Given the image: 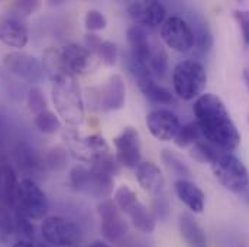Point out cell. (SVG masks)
Here are the masks:
<instances>
[{
  "mask_svg": "<svg viewBox=\"0 0 249 247\" xmlns=\"http://www.w3.org/2000/svg\"><path fill=\"white\" fill-rule=\"evenodd\" d=\"M196 123L203 137L216 148L232 152L241 143V134L223 101L214 94H201L193 106Z\"/></svg>",
  "mask_w": 249,
  "mask_h": 247,
  "instance_id": "6da1fadb",
  "label": "cell"
},
{
  "mask_svg": "<svg viewBox=\"0 0 249 247\" xmlns=\"http://www.w3.org/2000/svg\"><path fill=\"white\" fill-rule=\"evenodd\" d=\"M53 101L58 116L70 126L84 122V103L75 75L68 74L53 81Z\"/></svg>",
  "mask_w": 249,
  "mask_h": 247,
  "instance_id": "7a4b0ae2",
  "label": "cell"
},
{
  "mask_svg": "<svg viewBox=\"0 0 249 247\" xmlns=\"http://www.w3.org/2000/svg\"><path fill=\"white\" fill-rule=\"evenodd\" d=\"M207 74L204 65L197 60L178 62L173 71V85L176 94L183 100L198 99L206 88Z\"/></svg>",
  "mask_w": 249,
  "mask_h": 247,
  "instance_id": "3957f363",
  "label": "cell"
},
{
  "mask_svg": "<svg viewBox=\"0 0 249 247\" xmlns=\"http://www.w3.org/2000/svg\"><path fill=\"white\" fill-rule=\"evenodd\" d=\"M219 182L232 192H241L249 185V172L239 158L232 152L219 150L210 162Z\"/></svg>",
  "mask_w": 249,
  "mask_h": 247,
  "instance_id": "277c9868",
  "label": "cell"
},
{
  "mask_svg": "<svg viewBox=\"0 0 249 247\" xmlns=\"http://www.w3.org/2000/svg\"><path fill=\"white\" fill-rule=\"evenodd\" d=\"M68 184L78 192H86L96 198H109L113 191V177L94 168L77 165L68 175Z\"/></svg>",
  "mask_w": 249,
  "mask_h": 247,
  "instance_id": "5b68a950",
  "label": "cell"
},
{
  "mask_svg": "<svg viewBox=\"0 0 249 247\" xmlns=\"http://www.w3.org/2000/svg\"><path fill=\"white\" fill-rule=\"evenodd\" d=\"M15 211L20 213L31 221L44 220L50 210V202L47 194L41 189L34 180L23 178L19 181L16 191Z\"/></svg>",
  "mask_w": 249,
  "mask_h": 247,
  "instance_id": "8992f818",
  "label": "cell"
},
{
  "mask_svg": "<svg viewBox=\"0 0 249 247\" xmlns=\"http://www.w3.org/2000/svg\"><path fill=\"white\" fill-rule=\"evenodd\" d=\"M62 139L72 156L86 164L94 165L100 158L110 153L105 137L100 134L81 136L74 129H65L62 133Z\"/></svg>",
  "mask_w": 249,
  "mask_h": 247,
  "instance_id": "52a82bcc",
  "label": "cell"
},
{
  "mask_svg": "<svg viewBox=\"0 0 249 247\" xmlns=\"http://www.w3.org/2000/svg\"><path fill=\"white\" fill-rule=\"evenodd\" d=\"M113 202L116 204L119 211H122L124 214H126L130 218L135 229L139 230L141 233L149 234V233H152L155 230V218H154V215L138 199L136 194L127 185L119 186L116 189Z\"/></svg>",
  "mask_w": 249,
  "mask_h": 247,
  "instance_id": "ba28073f",
  "label": "cell"
},
{
  "mask_svg": "<svg viewBox=\"0 0 249 247\" xmlns=\"http://www.w3.org/2000/svg\"><path fill=\"white\" fill-rule=\"evenodd\" d=\"M41 236L47 245L55 247H71L81 240L80 226L67 217H45L41 226Z\"/></svg>",
  "mask_w": 249,
  "mask_h": 247,
  "instance_id": "9c48e42d",
  "label": "cell"
},
{
  "mask_svg": "<svg viewBox=\"0 0 249 247\" xmlns=\"http://www.w3.org/2000/svg\"><path fill=\"white\" fill-rule=\"evenodd\" d=\"M161 38L167 47L177 52H188L194 48V35L190 25L184 17L177 15L165 19L161 26Z\"/></svg>",
  "mask_w": 249,
  "mask_h": 247,
  "instance_id": "30bf717a",
  "label": "cell"
},
{
  "mask_svg": "<svg viewBox=\"0 0 249 247\" xmlns=\"http://www.w3.org/2000/svg\"><path fill=\"white\" fill-rule=\"evenodd\" d=\"M97 213L100 215L105 239L110 243H121L127 234V224L116 204L110 199H105L97 205Z\"/></svg>",
  "mask_w": 249,
  "mask_h": 247,
  "instance_id": "8fae6325",
  "label": "cell"
},
{
  "mask_svg": "<svg viewBox=\"0 0 249 247\" xmlns=\"http://www.w3.org/2000/svg\"><path fill=\"white\" fill-rule=\"evenodd\" d=\"M116 149V159L119 165L126 168H136L141 164V137L136 129L127 126L113 139Z\"/></svg>",
  "mask_w": 249,
  "mask_h": 247,
  "instance_id": "7c38bea8",
  "label": "cell"
},
{
  "mask_svg": "<svg viewBox=\"0 0 249 247\" xmlns=\"http://www.w3.org/2000/svg\"><path fill=\"white\" fill-rule=\"evenodd\" d=\"M4 66L19 78L26 80L28 82H39L44 78L42 62L36 60L34 55L26 52H9L4 55Z\"/></svg>",
  "mask_w": 249,
  "mask_h": 247,
  "instance_id": "4fadbf2b",
  "label": "cell"
},
{
  "mask_svg": "<svg viewBox=\"0 0 249 247\" xmlns=\"http://www.w3.org/2000/svg\"><path fill=\"white\" fill-rule=\"evenodd\" d=\"M146 126L151 134L161 142L174 140L181 127L177 115L168 109H155L149 112L146 116Z\"/></svg>",
  "mask_w": 249,
  "mask_h": 247,
  "instance_id": "5bb4252c",
  "label": "cell"
},
{
  "mask_svg": "<svg viewBox=\"0 0 249 247\" xmlns=\"http://www.w3.org/2000/svg\"><path fill=\"white\" fill-rule=\"evenodd\" d=\"M127 13L130 19L135 22V25L143 26V28H157L162 26L165 22L167 10L162 3L151 0V1H133L127 7Z\"/></svg>",
  "mask_w": 249,
  "mask_h": 247,
  "instance_id": "9a60e30c",
  "label": "cell"
},
{
  "mask_svg": "<svg viewBox=\"0 0 249 247\" xmlns=\"http://www.w3.org/2000/svg\"><path fill=\"white\" fill-rule=\"evenodd\" d=\"M62 61L67 69L72 75H84L93 72L97 66V57L91 54L86 47H80L77 44L65 45L61 49Z\"/></svg>",
  "mask_w": 249,
  "mask_h": 247,
  "instance_id": "2e32d148",
  "label": "cell"
},
{
  "mask_svg": "<svg viewBox=\"0 0 249 247\" xmlns=\"http://www.w3.org/2000/svg\"><path fill=\"white\" fill-rule=\"evenodd\" d=\"M0 41L10 48H23L29 41L28 26L19 17H4L0 22Z\"/></svg>",
  "mask_w": 249,
  "mask_h": 247,
  "instance_id": "e0dca14e",
  "label": "cell"
},
{
  "mask_svg": "<svg viewBox=\"0 0 249 247\" xmlns=\"http://www.w3.org/2000/svg\"><path fill=\"white\" fill-rule=\"evenodd\" d=\"M100 99L103 109L109 112H116L124 107L126 101V87L122 75L113 74L109 77V80L102 87Z\"/></svg>",
  "mask_w": 249,
  "mask_h": 247,
  "instance_id": "ac0fdd59",
  "label": "cell"
},
{
  "mask_svg": "<svg viewBox=\"0 0 249 247\" xmlns=\"http://www.w3.org/2000/svg\"><path fill=\"white\" fill-rule=\"evenodd\" d=\"M136 180L142 189L154 195H160L165 184L161 169L152 162H141L136 166Z\"/></svg>",
  "mask_w": 249,
  "mask_h": 247,
  "instance_id": "d6986e66",
  "label": "cell"
},
{
  "mask_svg": "<svg viewBox=\"0 0 249 247\" xmlns=\"http://www.w3.org/2000/svg\"><path fill=\"white\" fill-rule=\"evenodd\" d=\"M174 188H176L177 197L188 210L197 214L203 213L204 205H206V197H204V192L194 182L188 180H178L176 181Z\"/></svg>",
  "mask_w": 249,
  "mask_h": 247,
  "instance_id": "ffe728a7",
  "label": "cell"
},
{
  "mask_svg": "<svg viewBox=\"0 0 249 247\" xmlns=\"http://www.w3.org/2000/svg\"><path fill=\"white\" fill-rule=\"evenodd\" d=\"M180 231L190 247L207 246V237L204 230L198 226L197 220L190 213H183L180 215Z\"/></svg>",
  "mask_w": 249,
  "mask_h": 247,
  "instance_id": "44dd1931",
  "label": "cell"
},
{
  "mask_svg": "<svg viewBox=\"0 0 249 247\" xmlns=\"http://www.w3.org/2000/svg\"><path fill=\"white\" fill-rule=\"evenodd\" d=\"M191 17L190 20H187V23L190 25L191 31H193V35H194V47H197V49L203 54L209 52L212 49V45H213V38H212V33H210V29L206 23V20L197 15V13H190Z\"/></svg>",
  "mask_w": 249,
  "mask_h": 247,
  "instance_id": "7402d4cb",
  "label": "cell"
},
{
  "mask_svg": "<svg viewBox=\"0 0 249 247\" xmlns=\"http://www.w3.org/2000/svg\"><path fill=\"white\" fill-rule=\"evenodd\" d=\"M136 82H138L141 91L143 93V96L148 97L151 101L160 103V104H171V103H174V96L171 94V91L168 88H165L164 85L158 84L151 75L143 77V78L138 80Z\"/></svg>",
  "mask_w": 249,
  "mask_h": 247,
  "instance_id": "603a6c76",
  "label": "cell"
},
{
  "mask_svg": "<svg viewBox=\"0 0 249 247\" xmlns=\"http://www.w3.org/2000/svg\"><path fill=\"white\" fill-rule=\"evenodd\" d=\"M42 66H44V72L48 75L51 82L61 78L64 75L71 74L67 69L64 61H62L61 51L57 49V48H53V47H50V48H47L44 51V54H42Z\"/></svg>",
  "mask_w": 249,
  "mask_h": 247,
  "instance_id": "cb8c5ba5",
  "label": "cell"
},
{
  "mask_svg": "<svg viewBox=\"0 0 249 247\" xmlns=\"http://www.w3.org/2000/svg\"><path fill=\"white\" fill-rule=\"evenodd\" d=\"M16 215L15 210L0 202V246L7 247L16 237Z\"/></svg>",
  "mask_w": 249,
  "mask_h": 247,
  "instance_id": "d4e9b609",
  "label": "cell"
},
{
  "mask_svg": "<svg viewBox=\"0 0 249 247\" xmlns=\"http://www.w3.org/2000/svg\"><path fill=\"white\" fill-rule=\"evenodd\" d=\"M15 159L19 165V168L28 174H35L41 168V162L38 159V155L35 150L26 145V143H19L15 149Z\"/></svg>",
  "mask_w": 249,
  "mask_h": 247,
  "instance_id": "484cf974",
  "label": "cell"
},
{
  "mask_svg": "<svg viewBox=\"0 0 249 247\" xmlns=\"http://www.w3.org/2000/svg\"><path fill=\"white\" fill-rule=\"evenodd\" d=\"M149 69L152 75L164 77L168 71V57L165 49L157 41L151 42V52H149Z\"/></svg>",
  "mask_w": 249,
  "mask_h": 247,
  "instance_id": "4316f807",
  "label": "cell"
},
{
  "mask_svg": "<svg viewBox=\"0 0 249 247\" xmlns=\"http://www.w3.org/2000/svg\"><path fill=\"white\" fill-rule=\"evenodd\" d=\"M161 158H162V162L165 164V166L168 168V171L171 174H174L176 177H180V180H188L191 177V172L186 165V162L173 150L164 149Z\"/></svg>",
  "mask_w": 249,
  "mask_h": 247,
  "instance_id": "83f0119b",
  "label": "cell"
},
{
  "mask_svg": "<svg viewBox=\"0 0 249 247\" xmlns=\"http://www.w3.org/2000/svg\"><path fill=\"white\" fill-rule=\"evenodd\" d=\"M201 137H203V134L200 132V127L197 126L196 122H191V123L183 124L180 127L174 142L178 148H187V146L194 145L198 140H201Z\"/></svg>",
  "mask_w": 249,
  "mask_h": 247,
  "instance_id": "f1b7e54d",
  "label": "cell"
},
{
  "mask_svg": "<svg viewBox=\"0 0 249 247\" xmlns=\"http://www.w3.org/2000/svg\"><path fill=\"white\" fill-rule=\"evenodd\" d=\"M91 54H94L97 57V60L112 66L118 62L119 58V49L118 45L112 41H103L100 39V42L97 44V47L91 51Z\"/></svg>",
  "mask_w": 249,
  "mask_h": 247,
  "instance_id": "f546056e",
  "label": "cell"
},
{
  "mask_svg": "<svg viewBox=\"0 0 249 247\" xmlns=\"http://www.w3.org/2000/svg\"><path fill=\"white\" fill-rule=\"evenodd\" d=\"M35 126L42 133H55L61 129V119L51 110H45L35 116Z\"/></svg>",
  "mask_w": 249,
  "mask_h": 247,
  "instance_id": "4dcf8cb0",
  "label": "cell"
},
{
  "mask_svg": "<svg viewBox=\"0 0 249 247\" xmlns=\"http://www.w3.org/2000/svg\"><path fill=\"white\" fill-rule=\"evenodd\" d=\"M219 150H220L219 148H216L214 145H212L210 142H207L204 139V140H198L197 143H194L193 150H191V155L198 162H207V164H210L212 159L216 156V153Z\"/></svg>",
  "mask_w": 249,
  "mask_h": 247,
  "instance_id": "1f68e13d",
  "label": "cell"
},
{
  "mask_svg": "<svg viewBox=\"0 0 249 247\" xmlns=\"http://www.w3.org/2000/svg\"><path fill=\"white\" fill-rule=\"evenodd\" d=\"M28 109L29 112H32L35 116L48 110L47 109V99L44 96V91L39 88V87H32L29 91H28Z\"/></svg>",
  "mask_w": 249,
  "mask_h": 247,
  "instance_id": "d6a6232c",
  "label": "cell"
},
{
  "mask_svg": "<svg viewBox=\"0 0 249 247\" xmlns=\"http://www.w3.org/2000/svg\"><path fill=\"white\" fill-rule=\"evenodd\" d=\"M84 23H86V28H87L90 32H97V31H102V29L106 28L107 19H106V16H105L100 10L91 9V10H89V12L86 13Z\"/></svg>",
  "mask_w": 249,
  "mask_h": 247,
  "instance_id": "836d02e7",
  "label": "cell"
},
{
  "mask_svg": "<svg viewBox=\"0 0 249 247\" xmlns=\"http://www.w3.org/2000/svg\"><path fill=\"white\" fill-rule=\"evenodd\" d=\"M65 162H67V152L61 146H55L47 153V164L54 171H61L65 166Z\"/></svg>",
  "mask_w": 249,
  "mask_h": 247,
  "instance_id": "e575fe53",
  "label": "cell"
},
{
  "mask_svg": "<svg viewBox=\"0 0 249 247\" xmlns=\"http://www.w3.org/2000/svg\"><path fill=\"white\" fill-rule=\"evenodd\" d=\"M39 7H41V3L39 1H29V0H26V1H16L13 4V12L15 13L12 16L22 19L25 16L34 15Z\"/></svg>",
  "mask_w": 249,
  "mask_h": 247,
  "instance_id": "d590c367",
  "label": "cell"
},
{
  "mask_svg": "<svg viewBox=\"0 0 249 247\" xmlns=\"http://www.w3.org/2000/svg\"><path fill=\"white\" fill-rule=\"evenodd\" d=\"M235 19L241 28L242 32V39L245 47H249V10H236L235 12Z\"/></svg>",
  "mask_w": 249,
  "mask_h": 247,
  "instance_id": "8d00e7d4",
  "label": "cell"
},
{
  "mask_svg": "<svg viewBox=\"0 0 249 247\" xmlns=\"http://www.w3.org/2000/svg\"><path fill=\"white\" fill-rule=\"evenodd\" d=\"M12 247H36L32 242H28V240H19V242H16L15 245Z\"/></svg>",
  "mask_w": 249,
  "mask_h": 247,
  "instance_id": "74e56055",
  "label": "cell"
},
{
  "mask_svg": "<svg viewBox=\"0 0 249 247\" xmlns=\"http://www.w3.org/2000/svg\"><path fill=\"white\" fill-rule=\"evenodd\" d=\"M244 81H245V85H247V88H248L249 91V68L244 69Z\"/></svg>",
  "mask_w": 249,
  "mask_h": 247,
  "instance_id": "f35d334b",
  "label": "cell"
},
{
  "mask_svg": "<svg viewBox=\"0 0 249 247\" xmlns=\"http://www.w3.org/2000/svg\"><path fill=\"white\" fill-rule=\"evenodd\" d=\"M89 247H109V245L105 243V242H93Z\"/></svg>",
  "mask_w": 249,
  "mask_h": 247,
  "instance_id": "ab89813d",
  "label": "cell"
},
{
  "mask_svg": "<svg viewBox=\"0 0 249 247\" xmlns=\"http://www.w3.org/2000/svg\"><path fill=\"white\" fill-rule=\"evenodd\" d=\"M36 247H48V246H47L45 243H38V245H36Z\"/></svg>",
  "mask_w": 249,
  "mask_h": 247,
  "instance_id": "60d3db41",
  "label": "cell"
},
{
  "mask_svg": "<svg viewBox=\"0 0 249 247\" xmlns=\"http://www.w3.org/2000/svg\"><path fill=\"white\" fill-rule=\"evenodd\" d=\"M248 120H249V113H248Z\"/></svg>",
  "mask_w": 249,
  "mask_h": 247,
  "instance_id": "b9f144b4",
  "label": "cell"
}]
</instances>
